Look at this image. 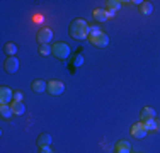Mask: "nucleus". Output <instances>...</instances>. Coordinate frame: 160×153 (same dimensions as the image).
Instances as JSON below:
<instances>
[{"label": "nucleus", "mask_w": 160, "mask_h": 153, "mask_svg": "<svg viewBox=\"0 0 160 153\" xmlns=\"http://www.w3.org/2000/svg\"><path fill=\"white\" fill-rule=\"evenodd\" d=\"M53 153H55V151H53Z\"/></svg>", "instance_id": "28"}, {"label": "nucleus", "mask_w": 160, "mask_h": 153, "mask_svg": "<svg viewBox=\"0 0 160 153\" xmlns=\"http://www.w3.org/2000/svg\"><path fill=\"white\" fill-rule=\"evenodd\" d=\"M53 39V31L51 29H41L39 32H38V43L39 44H48L51 43Z\"/></svg>", "instance_id": "7"}, {"label": "nucleus", "mask_w": 160, "mask_h": 153, "mask_svg": "<svg viewBox=\"0 0 160 153\" xmlns=\"http://www.w3.org/2000/svg\"><path fill=\"white\" fill-rule=\"evenodd\" d=\"M0 112H2V117H3V119H9V117L14 114L12 106H10V104H2V107H0Z\"/></svg>", "instance_id": "13"}, {"label": "nucleus", "mask_w": 160, "mask_h": 153, "mask_svg": "<svg viewBox=\"0 0 160 153\" xmlns=\"http://www.w3.org/2000/svg\"><path fill=\"white\" fill-rule=\"evenodd\" d=\"M82 65H83V56L77 55V56H75V60H73V67H82Z\"/></svg>", "instance_id": "22"}, {"label": "nucleus", "mask_w": 160, "mask_h": 153, "mask_svg": "<svg viewBox=\"0 0 160 153\" xmlns=\"http://www.w3.org/2000/svg\"><path fill=\"white\" fill-rule=\"evenodd\" d=\"M121 3L123 2H118V0H108V2H106V9H108L109 12H116L118 9H121Z\"/></svg>", "instance_id": "14"}, {"label": "nucleus", "mask_w": 160, "mask_h": 153, "mask_svg": "<svg viewBox=\"0 0 160 153\" xmlns=\"http://www.w3.org/2000/svg\"><path fill=\"white\" fill-rule=\"evenodd\" d=\"M116 153H131V150H116Z\"/></svg>", "instance_id": "26"}, {"label": "nucleus", "mask_w": 160, "mask_h": 153, "mask_svg": "<svg viewBox=\"0 0 160 153\" xmlns=\"http://www.w3.org/2000/svg\"><path fill=\"white\" fill-rule=\"evenodd\" d=\"M10 99H14V92L9 87H2L0 89V102L2 104H10Z\"/></svg>", "instance_id": "8"}, {"label": "nucleus", "mask_w": 160, "mask_h": 153, "mask_svg": "<svg viewBox=\"0 0 160 153\" xmlns=\"http://www.w3.org/2000/svg\"><path fill=\"white\" fill-rule=\"evenodd\" d=\"M94 17H96L97 21L104 22L106 19H109V14H108V10H104V9H96L94 10Z\"/></svg>", "instance_id": "15"}, {"label": "nucleus", "mask_w": 160, "mask_h": 153, "mask_svg": "<svg viewBox=\"0 0 160 153\" xmlns=\"http://www.w3.org/2000/svg\"><path fill=\"white\" fill-rule=\"evenodd\" d=\"M140 117H142V122H147V121L155 119V109H152V107H143Z\"/></svg>", "instance_id": "9"}, {"label": "nucleus", "mask_w": 160, "mask_h": 153, "mask_svg": "<svg viewBox=\"0 0 160 153\" xmlns=\"http://www.w3.org/2000/svg\"><path fill=\"white\" fill-rule=\"evenodd\" d=\"M12 111H14V114H17V116H22V114L26 112V106H24V102H19V101H12Z\"/></svg>", "instance_id": "12"}, {"label": "nucleus", "mask_w": 160, "mask_h": 153, "mask_svg": "<svg viewBox=\"0 0 160 153\" xmlns=\"http://www.w3.org/2000/svg\"><path fill=\"white\" fill-rule=\"evenodd\" d=\"M99 32H102L99 26H89V37H90V36H97Z\"/></svg>", "instance_id": "20"}, {"label": "nucleus", "mask_w": 160, "mask_h": 153, "mask_svg": "<svg viewBox=\"0 0 160 153\" xmlns=\"http://www.w3.org/2000/svg\"><path fill=\"white\" fill-rule=\"evenodd\" d=\"M31 89L34 92H38V94H41V92L48 90V83L44 82V80H34V82L31 83Z\"/></svg>", "instance_id": "11"}, {"label": "nucleus", "mask_w": 160, "mask_h": 153, "mask_svg": "<svg viewBox=\"0 0 160 153\" xmlns=\"http://www.w3.org/2000/svg\"><path fill=\"white\" fill-rule=\"evenodd\" d=\"M14 101H19V102H21L22 101V92H14Z\"/></svg>", "instance_id": "24"}, {"label": "nucleus", "mask_w": 160, "mask_h": 153, "mask_svg": "<svg viewBox=\"0 0 160 153\" xmlns=\"http://www.w3.org/2000/svg\"><path fill=\"white\" fill-rule=\"evenodd\" d=\"M5 53H7L9 56H14V55L17 53V46L14 44V43H7V44H5Z\"/></svg>", "instance_id": "17"}, {"label": "nucleus", "mask_w": 160, "mask_h": 153, "mask_svg": "<svg viewBox=\"0 0 160 153\" xmlns=\"http://www.w3.org/2000/svg\"><path fill=\"white\" fill-rule=\"evenodd\" d=\"M143 124H145V128H147L148 133H150V131H157V128H155V119L147 121V122H143Z\"/></svg>", "instance_id": "21"}, {"label": "nucleus", "mask_w": 160, "mask_h": 153, "mask_svg": "<svg viewBox=\"0 0 160 153\" xmlns=\"http://www.w3.org/2000/svg\"><path fill=\"white\" fill-rule=\"evenodd\" d=\"M89 39H90V43L94 46H97V48H108L109 46V37H108V34H104V32H99L97 36H90Z\"/></svg>", "instance_id": "3"}, {"label": "nucleus", "mask_w": 160, "mask_h": 153, "mask_svg": "<svg viewBox=\"0 0 160 153\" xmlns=\"http://www.w3.org/2000/svg\"><path fill=\"white\" fill-rule=\"evenodd\" d=\"M53 143V138L48 133H43V135L38 136V146H51Z\"/></svg>", "instance_id": "10"}, {"label": "nucleus", "mask_w": 160, "mask_h": 153, "mask_svg": "<svg viewBox=\"0 0 160 153\" xmlns=\"http://www.w3.org/2000/svg\"><path fill=\"white\" fill-rule=\"evenodd\" d=\"M70 36L73 39H85L89 37V24L83 19H75L70 24Z\"/></svg>", "instance_id": "1"}, {"label": "nucleus", "mask_w": 160, "mask_h": 153, "mask_svg": "<svg viewBox=\"0 0 160 153\" xmlns=\"http://www.w3.org/2000/svg\"><path fill=\"white\" fill-rule=\"evenodd\" d=\"M48 92L51 95H60L65 92V83L60 82V80H51L48 82Z\"/></svg>", "instance_id": "4"}, {"label": "nucleus", "mask_w": 160, "mask_h": 153, "mask_svg": "<svg viewBox=\"0 0 160 153\" xmlns=\"http://www.w3.org/2000/svg\"><path fill=\"white\" fill-rule=\"evenodd\" d=\"M39 153H53L51 146H39Z\"/></svg>", "instance_id": "23"}, {"label": "nucleus", "mask_w": 160, "mask_h": 153, "mask_svg": "<svg viewBox=\"0 0 160 153\" xmlns=\"http://www.w3.org/2000/svg\"><path fill=\"white\" fill-rule=\"evenodd\" d=\"M3 68H5L7 73H16L19 70V60L14 58V56H9L5 60V63H3Z\"/></svg>", "instance_id": "6"}, {"label": "nucleus", "mask_w": 160, "mask_h": 153, "mask_svg": "<svg viewBox=\"0 0 160 153\" xmlns=\"http://www.w3.org/2000/svg\"><path fill=\"white\" fill-rule=\"evenodd\" d=\"M39 53H41L43 56L51 55V46H49V44H41V46H39Z\"/></svg>", "instance_id": "18"}, {"label": "nucleus", "mask_w": 160, "mask_h": 153, "mask_svg": "<svg viewBox=\"0 0 160 153\" xmlns=\"http://www.w3.org/2000/svg\"><path fill=\"white\" fill-rule=\"evenodd\" d=\"M51 55L55 56V58H58L60 61H65L70 56V46L67 43H63V41H60V43H55L51 46Z\"/></svg>", "instance_id": "2"}, {"label": "nucleus", "mask_w": 160, "mask_h": 153, "mask_svg": "<svg viewBox=\"0 0 160 153\" xmlns=\"http://www.w3.org/2000/svg\"><path fill=\"white\" fill-rule=\"evenodd\" d=\"M155 128H157V131H160V121H155Z\"/></svg>", "instance_id": "27"}, {"label": "nucleus", "mask_w": 160, "mask_h": 153, "mask_svg": "<svg viewBox=\"0 0 160 153\" xmlns=\"http://www.w3.org/2000/svg\"><path fill=\"white\" fill-rule=\"evenodd\" d=\"M140 12H142L143 15H150L152 12H153V5H152L150 2H143L142 5H140Z\"/></svg>", "instance_id": "16"}, {"label": "nucleus", "mask_w": 160, "mask_h": 153, "mask_svg": "<svg viewBox=\"0 0 160 153\" xmlns=\"http://www.w3.org/2000/svg\"><path fill=\"white\" fill-rule=\"evenodd\" d=\"M34 22H43V17L41 15H34Z\"/></svg>", "instance_id": "25"}, {"label": "nucleus", "mask_w": 160, "mask_h": 153, "mask_svg": "<svg viewBox=\"0 0 160 153\" xmlns=\"http://www.w3.org/2000/svg\"><path fill=\"white\" fill-rule=\"evenodd\" d=\"M116 150H131L128 141H118L116 143Z\"/></svg>", "instance_id": "19"}, {"label": "nucleus", "mask_w": 160, "mask_h": 153, "mask_svg": "<svg viewBox=\"0 0 160 153\" xmlns=\"http://www.w3.org/2000/svg\"><path fill=\"white\" fill-rule=\"evenodd\" d=\"M147 128H145L143 122H136V124L131 126V136L136 138V140H142V138L147 136Z\"/></svg>", "instance_id": "5"}]
</instances>
